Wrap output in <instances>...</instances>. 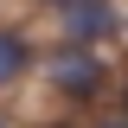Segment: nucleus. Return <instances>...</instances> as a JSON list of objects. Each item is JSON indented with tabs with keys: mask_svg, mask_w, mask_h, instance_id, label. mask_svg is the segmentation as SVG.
<instances>
[{
	"mask_svg": "<svg viewBox=\"0 0 128 128\" xmlns=\"http://www.w3.org/2000/svg\"><path fill=\"white\" fill-rule=\"evenodd\" d=\"M45 77H51V90H58V96H70V102H90V96L109 83V64L96 58L90 45H64L58 58L45 64Z\"/></svg>",
	"mask_w": 128,
	"mask_h": 128,
	"instance_id": "nucleus-1",
	"label": "nucleus"
},
{
	"mask_svg": "<svg viewBox=\"0 0 128 128\" xmlns=\"http://www.w3.org/2000/svg\"><path fill=\"white\" fill-rule=\"evenodd\" d=\"M115 26H122L115 0H58V32H64V45H90V51H96Z\"/></svg>",
	"mask_w": 128,
	"mask_h": 128,
	"instance_id": "nucleus-2",
	"label": "nucleus"
},
{
	"mask_svg": "<svg viewBox=\"0 0 128 128\" xmlns=\"http://www.w3.org/2000/svg\"><path fill=\"white\" fill-rule=\"evenodd\" d=\"M26 64H32V38L13 32V26H0V83L26 77Z\"/></svg>",
	"mask_w": 128,
	"mask_h": 128,
	"instance_id": "nucleus-3",
	"label": "nucleus"
},
{
	"mask_svg": "<svg viewBox=\"0 0 128 128\" xmlns=\"http://www.w3.org/2000/svg\"><path fill=\"white\" fill-rule=\"evenodd\" d=\"M96 128H128V115H102V122H96Z\"/></svg>",
	"mask_w": 128,
	"mask_h": 128,
	"instance_id": "nucleus-4",
	"label": "nucleus"
},
{
	"mask_svg": "<svg viewBox=\"0 0 128 128\" xmlns=\"http://www.w3.org/2000/svg\"><path fill=\"white\" fill-rule=\"evenodd\" d=\"M122 115H128V83H122Z\"/></svg>",
	"mask_w": 128,
	"mask_h": 128,
	"instance_id": "nucleus-5",
	"label": "nucleus"
},
{
	"mask_svg": "<svg viewBox=\"0 0 128 128\" xmlns=\"http://www.w3.org/2000/svg\"><path fill=\"white\" fill-rule=\"evenodd\" d=\"M0 128H6V115H0Z\"/></svg>",
	"mask_w": 128,
	"mask_h": 128,
	"instance_id": "nucleus-6",
	"label": "nucleus"
},
{
	"mask_svg": "<svg viewBox=\"0 0 128 128\" xmlns=\"http://www.w3.org/2000/svg\"><path fill=\"white\" fill-rule=\"evenodd\" d=\"M122 32H128V19H122Z\"/></svg>",
	"mask_w": 128,
	"mask_h": 128,
	"instance_id": "nucleus-7",
	"label": "nucleus"
},
{
	"mask_svg": "<svg viewBox=\"0 0 128 128\" xmlns=\"http://www.w3.org/2000/svg\"><path fill=\"white\" fill-rule=\"evenodd\" d=\"M51 6H58V0H51Z\"/></svg>",
	"mask_w": 128,
	"mask_h": 128,
	"instance_id": "nucleus-8",
	"label": "nucleus"
}]
</instances>
